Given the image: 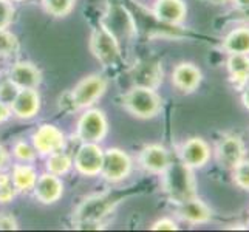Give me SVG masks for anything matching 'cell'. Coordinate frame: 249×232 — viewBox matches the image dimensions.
Listing matches in <instances>:
<instances>
[{
	"instance_id": "cell-14",
	"label": "cell",
	"mask_w": 249,
	"mask_h": 232,
	"mask_svg": "<svg viewBox=\"0 0 249 232\" xmlns=\"http://www.w3.org/2000/svg\"><path fill=\"white\" fill-rule=\"evenodd\" d=\"M34 195H36L37 201L44 204H53L61 200L64 194V183L62 179L54 174H47L40 175L34 186Z\"/></svg>"
},
{
	"instance_id": "cell-20",
	"label": "cell",
	"mask_w": 249,
	"mask_h": 232,
	"mask_svg": "<svg viewBox=\"0 0 249 232\" xmlns=\"http://www.w3.org/2000/svg\"><path fill=\"white\" fill-rule=\"evenodd\" d=\"M13 183L17 189V192L28 194L31 192L37 181V172L33 166H30L28 162L23 164H16L11 172Z\"/></svg>"
},
{
	"instance_id": "cell-16",
	"label": "cell",
	"mask_w": 249,
	"mask_h": 232,
	"mask_svg": "<svg viewBox=\"0 0 249 232\" xmlns=\"http://www.w3.org/2000/svg\"><path fill=\"white\" fill-rule=\"evenodd\" d=\"M177 215L183 221L191 223V225H204V223L211 221L212 211L204 201L196 198V196H192L186 201L178 203Z\"/></svg>"
},
{
	"instance_id": "cell-7",
	"label": "cell",
	"mask_w": 249,
	"mask_h": 232,
	"mask_svg": "<svg viewBox=\"0 0 249 232\" xmlns=\"http://www.w3.org/2000/svg\"><path fill=\"white\" fill-rule=\"evenodd\" d=\"M132 172V158L128 153L111 147L104 150V161H102L101 175L110 183H119L125 179Z\"/></svg>"
},
{
	"instance_id": "cell-27",
	"label": "cell",
	"mask_w": 249,
	"mask_h": 232,
	"mask_svg": "<svg viewBox=\"0 0 249 232\" xmlns=\"http://www.w3.org/2000/svg\"><path fill=\"white\" fill-rule=\"evenodd\" d=\"M232 172H234V183L240 189H243V191H249V160H242L232 169Z\"/></svg>"
},
{
	"instance_id": "cell-15",
	"label": "cell",
	"mask_w": 249,
	"mask_h": 232,
	"mask_svg": "<svg viewBox=\"0 0 249 232\" xmlns=\"http://www.w3.org/2000/svg\"><path fill=\"white\" fill-rule=\"evenodd\" d=\"M201 71L200 68L191 64V62H181L178 64L174 71H172V84L175 85L183 93H192L198 89L201 84Z\"/></svg>"
},
{
	"instance_id": "cell-6",
	"label": "cell",
	"mask_w": 249,
	"mask_h": 232,
	"mask_svg": "<svg viewBox=\"0 0 249 232\" xmlns=\"http://www.w3.org/2000/svg\"><path fill=\"white\" fill-rule=\"evenodd\" d=\"M108 132V123L104 111L98 108H89L81 115L78 121L76 135L82 143H101Z\"/></svg>"
},
{
	"instance_id": "cell-25",
	"label": "cell",
	"mask_w": 249,
	"mask_h": 232,
	"mask_svg": "<svg viewBox=\"0 0 249 232\" xmlns=\"http://www.w3.org/2000/svg\"><path fill=\"white\" fill-rule=\"evenodd\" d=\"M17 194V189L13 183L11 175L0 172V203L6 204L14 200V196Z\"/></svg>"
},
{
	"instance_id": "cell-22",
	"label": "cell",
	"mask_w": 249,
	"mask_h": 232,
	"mask_svg": "<svg viewBox=\"0 0 249 232\" xmlns=\"http://www.w3.org/2000/svg\"><path fill=\"white\" fill-rule=\"evenodd\" d=\"M223 48L229 54H249V28H235L223 40Z\"/></svg>"
},
{
	"instance_id": "cell-38",
	"label": "cell",
	"mask_w": 249,
	"mask_h": 232,
	"mask_svg": "<svg viewBox=\"0 0 249 232\" xmlns=\"http://www.w3.org/2000/svg\"><path fill=\"white\" fill-rule=\"evenodd\" d=\"M240 11H242V14H243V19L249 20V8H246V10H240Z\"/></svg>"
},
{
	"instance_id": "cell-26",
	"label": "cell",
	"mask_w": 249,
	"mask_h": 232,
	"mask_svg": "<svg viewBox=\"0 0 249 232\" xmlns=\"http://www.w3.org/2000/svg\"><path fill=\"white\" fill-rule=\"evenodd\" d=\"M19 50V40L13 33L6 30H0V56L14 54Z\"/></svg>"
},
{
	"instance_id": "cell-29",
	"label": "cell",
	"mask_w": 249,
	"mask_h": 232,
	"mask_svg": "<svg viewBox=\"0 0 249 232\" xmlns=\"http://www.w3.org/2000/svg\"><path fill=\"white\" fill-rule=\"evenodd\" d=\"M17 91H19V89H17V85L10 79V77L0 81V101H3L10 106V102L14 99Z\"/></svg>"
},
{
	"instance_id": "cell-19",
	"label": "cell",
	"mask_w": 249,
	"mask_h": 232,
	"mask_svg": "<svg viewBox=\"0 0 249 232\" xmlns=\"http://www.w3.org/2000/svg\"><path fill=\"white\" fill-rule=\"evenodd\" d=\"M135 85L155 89L162 82V68L158 62H141L132 71Z\"/></svg>"
},
{
	"instance_id": "cell-17",
	"label": "cell",
	"mask_w": 249,
	"mask_h": 232,
	"mask_svg": "<svg viewBox=\"0 0 249 232\" xmlns=\"http://www.w3.org/2000/svg\"><path fill=\"white\" fill-rule=\"evenodd\" d=\"M8 77L17 85V89H37L42 82V73L31 62H17L10 68Z\"/></svg>"
},
{
	"instance_id": "cell-36",
	"label": "cell",
	"mask_w": 249,
	"mask_h": 232,
	"mask_svg": "<svg viewBox=\"0 0 249 232\" xmlns=\"http://www.w3.org/2000/svg\"><path fill=\"white\" fill-rule=\"evenodd\" d=\"M242 102H243L245 108L249 110V89H245V91L242 94Z\"/></svg>"
},
{
	"instance_id": "cell-39",
	"label": "cell",
	"mask_w": 249,
	"mask_h": 232,
	"mask_svg": "<svg viewBox=\"0 0 249 232\" xmlns=\"http://www.w3.org/2000/svg\"><path fill=\"white\" fill-rule=\"evenodd\" d=\"M14 2H22V0H14Z\"/></svg>"
},
{
	"instance_id": "cell-34",
	"label": "cell",
	"mask_w": 249,
	"mask_h": 232,
	"mask_svg": "<svg viewBox=\"0 0 249 232\" xmlns=\"http://www.w3.org/2000/svg\"><path fill=\"white\" fill-rule=\"evenodd\" d=\"M8 162V152L5 150V147L0 144V170H2Z\"/></svg>"
},
{
	"instance_id": "cell-37",
	"label": "cell",
	"mask_w": 249,
	"mask_h": 232,
	"mask_svg": "<svg viewBox=\"0 0 249 232\" xmlns=\"http://www.w3.org/2000/svg\"><path fill=\"white\" fill-rule=\"evenodd\" d=\"M206 2H211L213 5H223V3H228L231 0H206Z\"/></svg>"
},
{
	"instance_id": "cell-10",
	"label": "cell",
	"mask_w": 249,
	"mask_h": 232,
	"mask_svg": "<svg viewBox=\"0 0 249 232\" xmlns=\"http://www.w3.org/2000/svg\"><path fill=\"white\" fill-rule=\"evenodd\" d=\"M33 147L40 155H51L65 147V135L56 125L42 124L33 135Z\"/></svg>"
},
{
	"instance_id": "cell-28",
	"label": "cell",
	"mask_w": 249,
	"mask_h": 232,
	"mask_svg": "<svg viewBox=\"0 0 249 232\" xmlns=\"http://www.w3.org/2000/svg\"><path fill=\"white\" fill-rule=\"evenodd\" d=\"M36 149L33 147L31 144L25 143V141H17L13 147V155L19 160L20 162H31L36 158Z\"/></svg>"
},
{
	"instance_id": "cell-21",
	"label": "cell",
	"mask_w": 249,
	"mask_h": 232,
	"mask_svg": "<svg viewBox=\"0 0 249 232\" xmlns=\"http://www.w3.org/2000/svg\"><path fill=\"white\" fill-rule=\"evenodd\" d=\"M228 71L237 87H243L249 81V54H229Z\"/></svg>"
},
{
	"instance_id": "cell-12",
	"label": "cell",
	"mask_w": 249,
	"mask_h": 232,
	"mask_svg": "<svg viewBox=\"0 0 249 232\" xmlns=\"http://www.w3.org/2000/svg\"><path fill=\"white\" fill-rule=\"evenodd\" d=\"M172 162L169 150L161 144H149L140 153V164L149 174L162 175Z\"/></svg>"
},
{
	"instance_id": "cell-32",
	"label": "cell",
	"mask_w": 249,
	"mask_h": 232,
	"mask_svg": "<svg viewBox=\"0 0 249 232\" xmlns=\"http://www.w3.org/2000/svg\"><path fill=\"white\" fill-rule=\"evenodd\" d=\"M153 231H177L178 225L172 218H161L152 225Z\"/></svg>"
},
{
	"instance_id": "cell-3",
	"label": "cell",
	"mask_w": 249,
	"mask_h": 232,
	"mask_svg": "<svg viewBox=\"0 0 249 232\" xmlns=\"http://www.w3.org/2000/svg\"><path fill=\"white\" fill-rule=\"evenodd\" d=\"M123 106L130 115L140 119H150L161 110L162 99L155 89L135 85L123 96Z\"/></svg>"
},
{
	"instance_id": "cell-30",
	"label": "cell",
	"mask_w": 249,
	"mask_h": 232,
	"mask_svg": "<svg viewBox=\"0 0 249 232\" xmlns=\"http://www.w3.org/2000/svg\"><path fill=\"white\" fill-rule=\"evenodd\" d=\"M14 17V8L10 0H0V30H6Z\"/></svg>"
},
{
	"instance_id": "cell-9",
	"label": "cell",
	"mask_w": 249,
	"mask_h": 232,
	"mask_svg": "<svg viewBox=\"0 0 249 232\" xmlns=\"http://www.w3.org/2000/svg\"><path fill=\"white\" fill-rule=\"evenodd\" d=\"M215 158L218 164L232 170L240 161L245 160V144L237 135H226L215 145Z\"/></svg>"
},
{
	"instance_id": "cell-4",
	"label": "cell",
	"mask_w": 249,
	"mask_h": 232,
	"mask_svg": "<svg viewBox=\"0 0 249 232\" xmlns=\"http://www.w3.org/2000/svg\"><path fill=\"white\" fill-rule=\"evenodd\" d=\"M90 50L93 56L104 67H113L121 56L118 37L108 30L106 23H99V27L93 30L90 37Z\"/></svg>"
},
{
	"instance_id": "cell-31",
	"label": "cell",
	"mask_w": 249,
	"mask_h": 232,
	"mask_svg": "<svg viewBox=\"0 0 249 232\" xmlns=\"http://www.w3.org/2000/svg\"><path fill=\"white\" fill-rule=\"evenodd\" d=\"M17 220L8 212H2L0 214V231H13L17 229Z\"/></svg>"
},
{
	"instance_id": "cell-11",
	"label": "cell",
	"mask_w": 249,
	"mask_h": 232,
	"mask_svg": "<svg viewBox=\"0 0 249 232\" xmlns=\"http://www.w3.org/2000/svg\"><path fill=\"white\" fill-rule=\"evenodd\" d=\"M211 158V147L203 138H191L187 140L181 149H179V161L186 164L187 167L201 169L203 166L208 164Z\"/></svg>"
},
{
	"instance_id": "cell-13",
	"label": "cell",
	"mask_w": 249,
	"mask_h": 232,
	"mask_svg": "<svg viewBox=\"0 0 249 232\" xmlns=\"http://www.w3.org/2000/svg\"><path fill=\"white\" fill-rule=\"evenodd\" d=\"M11 113L19 119H31L40 110V94L36 89H19L10 102Z\"/></svg>"
},
{
	"instance_id": "cell-24",
	"label": "cell",
	"mask_w": 249,
	"mask_h": 232,
	"mask_svg": "<svg viewBox=\"0 0 249 232\" xmlns=\"http://www.w3.org/2000/svg\"><path fill=\"white\" fill-rule=\"evenodd\" d=\"M42 5L48 14L54 17H65L71 13L74 0H42Z\"/></svg>"
},
{
	"instance_id": "cell-18",
	"label": "cell",
	"mask_w": 249,
	"mask_h": 232,
	"mask_svg": "<svg viewBox=\"0 0 249 232\" xmlns=\"http://www.w3.org/2000/svg\"><path fill=\"white\" fill-rule=\"evenodd\" d=\"M153 14L166 25H179L187 14V8L183 0H157Z\"/></svg>"
},
{
	"instance_id": "cell-23",
	"label": "cell",
	"mask_w": 249,
	"mask_h": 232,
	"mask_svg": "<svg viewBox=\"0 0 249 232\" xmlns=\"http://www.w3.org/2000/svg\"><path fill=\"white\" fill-rule=\"evenodd\" d=\"M71 166H73V160L68 157L65 152H62V150L48 155L47 170L50 172V174H54L57 177H62V175H65L67 172L71 169Z\"/></svg>"
},
{
	"instance_id": "cell-35",
	"label": "cell",
	"mask_w": 249,
	"mask_h": 232,
	"mask_svg": "<svg viewBox=\"0 0 249 232\" xmlns=\"http://www.w3.org/2000/svg\"><path fill=\"white\" fill-rule=\"evenodd\" d=\"M232 2L238 10H246V8H249V0H232Z\"/></svg>"
},
{
	"instance_id": "cell-1",
	"label": "cell",
	"mask_w": 249,
	"mask_h": 232,
	"mask_svg": "<svg viewBox=\"0 0 249 232\" xmlns=\"http://www.w3.org/2000/svg\"><path fill=\"white\" fill-rule=\"evenodd\" d=\"M118 203L119 198L110 192L87 196L74 211L73 223L78 228H98Z\"/></svg>"
},
{
	"instance_id": "cell-5",
	"label": "cell",
	"mask_w": 249,
	"mask_h": 232,
	"mask_svg": "<svg viewBox=\"0 0 249 232\" xmlns=\"http://www.w3.org/2000/svg\"><path fill=\"white\" fill-rule=\"evenodd\" d=\"M107 90V79L99 74H90L76 85L70 93V104L74 110L93 106Z\"/></svg>"
},
{
	"instance_id": "cell-2",
	"label": "cell",
	"mask_w": 249,
	"mask_h": 232,
	"mask_svg": "<svg viewBox=\"0 0 249 232\" xmlns=\"http://www.w3.org/2000/svg\"><path fill=\"white\" fill-rule=\"evenodd\" d=\"M164 177V191L175 203H181L195 196V179L192 169L183 164L181 161H172Z\"/></svg>"
},
{
	"instance_id": "cell-33",
	"label": "cell",
	"mask_w": 249,
	"mask_h": 232,
	"mask_svg": "<svg viewBox=\"0 0 249 232\" xmlns=\"http://www.w3.org/2000/svg\"><path fill=\"white\" fill-rule=\"evenodd\" d=\"M13 113H11V108H10V106L6 104V102H3V101H0V124L2 123H5L8 118H10Z\"/></svg>"
},
{
	"instance_id": "cell-8",
	"label": "cell",
	"mask_w": 249,
	"mask_h": 232,
	"mask_svg": "<svg viewBox=\"0 0 249 232\" xmlns=\"http://www.w3.org/2000/svg\"><path fill=\"white\" fill-rule=\"evenodd\" d=\"M102 161H104V150L98 143H82L76 152L73 166L84 177H96L101 174Z\"/></svg>"
}]
</instances>
